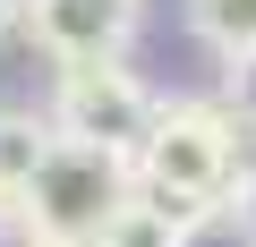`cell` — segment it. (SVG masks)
Wrapping results in <instances>:
<instances>
[{"label":"cell","instance_id":"1","mask_svg":"<svg viewBox=\"0 0 256 247\" xmlns=\"http://www.w3.org/2000/svg\"><path fill=\"white\" fill-rule=\"evenodd\" d=\"M128 162H137V196L171 205L188 230L205 213H222L239 196V171H248L239 162V119L222 102H154V119H146Z\"/></svg>","mask_w":256,"mask_h":247},{"label":"cell","instance_id":"2","mask_svg":"<svg viewBox=\"0 0 256 247\" xmlns=\"http://www.w3.org/2000/svg\"><path fill=\"white\" fill-rule=\"evenodd\" d=\"M137 196V162L120 145H94V137H52V154L34 162L18 213L34 239H68V247H94V230Z\"/></svg>","mask_w":256,"mask_h":247},{"label":"cell","instance_id":"3","mask_svg":"<svg viewBox=\"0 0 256 247\" xmlns=\"http://www.w3.org/2000/svg\"><path fill=\"white\" fill-rule=\"evenodd\" d=\"M146 119H154V94L128 77L120 60L60 68V102H52V128H60V137H94V145H120V154H137Z\"/></svg>","mask_w":256,"mask_h":247},{"label":"cell","instance_id":"4","mask_svg":"<svg viewBox=\"0 0 256 247\" xmlns=\"http://www.w3.org/2000/svg\"><path fill=\"white\" fill-rule=\"evenodd\" d=\"M34 43L60 60V68H86V60H120L128 34L146 26V0H34Z\"/></svg>","mask_w":256,"mask_h":247},{"label":"cell","instance_id":"5","mask_svg":"<svg viewBox=\"0 0 256 247\" xmlns=\"http://www.w3.org/2000/svg\"><path fill=\"white\" fill-rule=\"evenodd\" d=\"M52 119L43 111H0V196H26V179H34V162L52 154Z\"/></svg>","mask_w":256,"mask_h":247},{"label":"cell","instance_id":"6","mask_svg":"<svg viewBox=\"0 0 256 247\" xmlns=\"http://www.w3.org/2000/svg\"><path fill=\"white\" fill-rule=\"evenodd\" d=\"M94 247H188V222H180L171 205H154V196H128V205L94 230Z\"/></svg>","mask_w":256,"mask_h":247},{"label":"cell","instance_id":"7","mask_svg":"<svg viewBox=\"0 0 256 247\" xmlns=\"http://www.w3.org/2000/svg\"><path fill=\"white\" fill-rule=\"evenodd\" d=\"M188 34L214 51H248L256 43V0H188Z\"/></svg>","mask_w":256,"mask_h":247},{"label":"cell","instance_id":"8","mask_svg":"<svg viewBox=\"0 0 256 247\" xmlns=\"http://www.w3.org/2000/svg\"><path fill=\"white\" fill-rule=\"evenodd\" d=\"M222 102L256 128V43H248V51H222Z\"/></svg>","mask_w":256,"mask_h":247},{"label":"cell","instance_id":"9","mask_svg":"<svg viewBox=\"0 0 256 247\" xmlns=\"http://www.w3.org/2000/svg\"><path fill=\"white\" fill-rule=\"evenodd\" d=\"M230 213H239V230L256 239V171H239V196H230Z\"/></svg>","mask_w":256,"mask_h":247},{"label":"cell","instance_id":"10","mask_svg":"<svg viewBox=\"0 0 256 247\" xmlns=\"http://www.w3.org/2000/svg\"><path fill=\"white\" fill-rule=\"evenodd\" d=\"M18 17H26V0H0V34H9V26H18Z\"/></svg>","mask_w":256,"mask_h":247},{"label":"cell","instance_id":"11","mask_svg":"<svg viewBox=\"0 0 256 247\" xmlns=\"http://www.w3.org/2000/svg\"><path fill=\"white\" fill-rule=\"evenodd\" d=\"M9 213H18V196H0V230H9Z\"/></svg>","mask_w":256,"mask_h":247},{"label":"cell","instance_id":"12","mask_svg":"<svg viewBox=\"0 0 256 247\" xmlns=\"http://www.w3.org/2000/svg\"><path fill=\"white\" fill-rule=\"evenodd\" d=\"M34 247H68V239H34Z\"/></svg>","mask_w":256,"mask_h":247}]
</instances>
